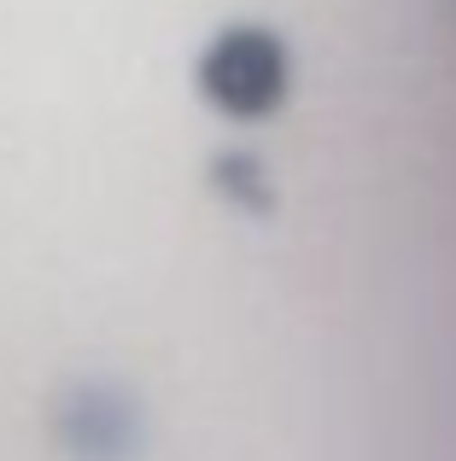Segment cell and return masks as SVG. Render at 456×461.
Instances as JSON below:
<instances>
[{
	"mask_svg": "<svg viewBox=\"0 0 456 461\" xmlns=\"http://www.w3.org/2000/svg\"><path fill=\"white\" fill-rule=\"evenodd\" d=\"M205 82L228 112H263L287 88V53L275 47V35L240 30L228 41H217V53L205 59Z\"/></svg>",
	"mask_w": 456,
	"mask_h": 461,
	"instance_id": "6da1fadb",
	"label": "cell"
}]
</instances>
